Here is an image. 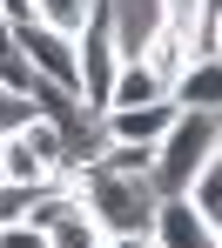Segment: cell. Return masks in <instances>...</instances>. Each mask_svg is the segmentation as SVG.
Here are the masks:
<instances>
[{
  "instance_id": "6da1fadb",
  "label": "cell",
  "mask_w": 222,
  "mask_h": 248,
  "mask_svg": "<svg viewBox=\"0 0 222 248\" xmlns=\"http://www.w3.org/2000/svg\"><path fill=\"white\" fill-rule=\"evenodd\" d=\"M216 155H222V114L216 108H175L169 134L148 155V188L155 195H182L195 181V168H209Z\"/></svg>"
},
{
  "instance_id": "7a4b0ae2",
  "label": "cell",
  "mask_w": 222,
  "mask_h": 248,
  "mask_svg": "<svg viewBox=\"0 0 222 248\" xmlns=\"http://www.w3.org/2000/svg\"><path fill=\"white\" fill-rule=\"evenodd\" d=\"M68 181H74V195L88 208V221L101 235H148V215H155V188H148V174H108V168H68Z\"/></svg>"
},
{
  "instance_id": "3957f363",
  "label": "cell",
  "mask_w": 222,
  "mask_h": 248,
  "mask_svg": "<svg viewBox=\"0 0 222 248\" xmlns=\"http://www.w3.org/2000/svg\"><path fill=\"white\" fill-rule=\"evenodd\" d=\"M74 67H81V114L101 121L108 87H115V67H121V54H115V34H108V20H101V7H94V20L81 27V41H74Z\"/></svg>"
},
{
  "instance_id": "277c9868",
  "label": "cell",
  "mask_w": 222,
  "mask_h": 248,
  "mask_svg": "<svg viewBox=\"0 0 222 248\" xmlns=\"http://www.w3.org/2000/svg\"><path fill=\"white\" fill-rule=\"evenodd\" d=\"M14 54L27 61V74L47 87H61V94H74L81 101V67H74V41H61V34H47L34 20H20L14 27Z\"/></svg>"
},
{
  "instance_id": "5b68a950",
  "label": "cell",
  "mask_w": 222,
  "mask_h": 248,
  "mask_svg": "<svg viewBox=\"0 0 222 248\" xmlns=\"http://www.w3.org/2000/svg\"><path fill=\"white\" fill-rule=\"evenodd\" d=\"M148 242L155 248H222V228L209 215H195L182 195H162L155 215H148Z\"/></svg>"
},
{
  "instance_id": "8992f818",
  "label": "cell",
  "mask_w": 222,
  "mask_h": 248,
  "mask_svg": "<svg viewBox=\"0 0 222 248\" xmlns=\"http://www.w3.org/2000/svg\"><path fill=\"white\" fill-rule=\"evenodd\" d=\"M101 20H108V34H115V54L135 61L141 47L169 27V0H101Z\"/></svg>"
},
{
  "instance_id": "52a82bcc",
  "label": "cell",
  "mask_w": 222,
  "mask_h": 248,
  "mask_svg": "<svg viewBox=\"0 0 222 248\" xmlns=\"http://www.w3.org/2000/svg\"><path fill=\"white\" fill-rule=\"evenodd\" d=\"M175 121V101H148V108H108L101 114V141H135V148H155Z\"/></svg>"
},
{
  "instance_id": "ba28073f",
  "label": "cell",
  "mask_w": 222,
  "mask_h": 248,
  "mask_svg": "<svg viewBox=\"0 0 222 248\" xmlns=\"http://www.w3.org/2000/svg\"><path fill=\"white\" fill-rule=\"evenodd\" d=\"M148 101H169V87H162V74L135 54V61H121L115 67V87H108V108H148ZM101 108V114H108Z\"/></svg>"
},
{
  "instance_id": "9c48e42d",
  "label": "cell",
  "mask_w": 222,
  "mask_h": 248,
  "mask_svg": "<svg viewBox=\"0 0 222 248\" xmlns=\"http://www.w3.org/2000/svg\"><path fill=\"white\" fill-rule=\"evenodd\" d=\"M94 7H101V0H34L27 20L47 27V34H61V41H81V27L94 20Z\"/></svg>"
},
{
  "instance_id": "30bf717a",
  "label": "cell",
  "mask_w": 222,
  "mask_h": 248,
  "mask_svg": "<svg viewBox=\"0 0 222 248\" xmlns=\"http://www.w3.org/2000/svg\"><path fill=\"white\" fill-rule=\"evenodd\" d=\"M182 202L195 208V215H209V221L222 228V155H216L209 168H195V181L182 188Z\"/></svg>"
},
{
  "instance_id": "8fae6325",
  "label": "cell",
  "mask_w": 222,
  "mask_h": 248,
  "mask_svg": "<svg viewBox=\"0 0 222 248\" xmlns=\"http://www.w3.org/2000/svg\"><path fill=\"white\" fill-rule=\"evenodd\" d=\"M0 174H7V181H47L54 168H47L41 155L20 141V134H7V141H0Z\"/></svg>"
},
{
  "instance_id": "7c38bea8",
  "label": "cell",
  "mask_w": 222,
  "mask_h": 248,
  "mask_svg": "<svg viewBox=\"0 0 222 248\" xmlns=\"http://www.w3.org/2000/svg\"><path fill=\"white\" fill-rule=\"evenodd\" d=\"M47 248H101V228L88 221V208H74V215H61L47 228Z\"/></svg>"
},
{
  "instance_id": "4fadbf2b",
  "label": "cell",
  "mask_w": 222,
  "mask_h": 248,
  "mask_svg": "<svg viewBox=\"0 0 222 248\" xmlns=\"http://www.w3.org/2000/svg\"><path fill=\"white\" fill-rule=\"evenodd\" d=\"M34 188H41V181H7V174H0V221H27Z\"/></svg>"
},
{
  "instance_id": "5bb4252c",
  "label": "cell",
  "mask_w": 222,
  "mask_h": 248,
  "mask_svg": "<svg viewBox=\"0 0 222 248\" xmlns=\"http://www.w3.org/2000/svg\"><path fill=\"white\" fill-rule=\"evenodd\" d=\"M34 121V101L20 94V87H0V141L14 134V127H27Z\"/></svg>"
},
{
  "instance_id": "9a60e30c",
  "label": "cell",
  "mask_w": 222,
  "mask_h": 248,
  "mask_svg": "<svg viewBox=\"0 0 222 248\" xmlns=\"http://www.w3.org/2000/svg\"><path fill=\"white\" fill-rule=\"evenodd\" d=\"M0 248H47V228H34V221H0Z\"/></svg>"
},
{
  "instance_id": "2e32d148",
  "label": "cell",
  "mask_w": 222,
  "mask_h": 248,
  "mask_svg": "<svg viewBox=\"0 0 222 248\" xmlns=\"http://www.w3.org/2000/svg\"><path fill=\"white\" fill-rule=\"evenodd\" d=\"M27 7H34V0H0V20H7V27H20V20H27Z\"/></svg>"
},
{
  "instance_id": "e0dca14e",
  "label": "cell",
  "mask_w": 222,
  "mask_h": 248,
  "mask_svg": "<svg viewBox=\"0 0 222 248\" xmlns=\"http://www.w3.org/2000/svg\"><path fill=\"white\" fill-rule=\"evenodd\" d=\"M101 248H108V235H101Z\"/></svg>"
}]
</instances>
